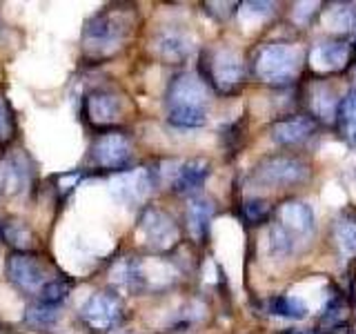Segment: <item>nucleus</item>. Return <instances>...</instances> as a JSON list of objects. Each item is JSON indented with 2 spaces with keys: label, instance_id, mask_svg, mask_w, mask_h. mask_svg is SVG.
I'll list each match as a JSON object with an SVG mask.
<instances>
[{
  "label": "nucleus",
  "instance_id": "obj_1",
  "mask_svg": "<svg viewBox=\"0 0 356 334\" xmlns=\"http://www.w3.org/2000/svg\"><path fill=\"white\" fill-rule=\"evenodd\" d=\"M136 14L127 5H114L98 11L83 29V51L92 61H105L118 54L129 40Z\"/></svg>",
  "mask_w": 356,
  "mask_h": 334
},
{
  "label": "nucleus",
  "instance_id": "obj_2",
  "mask_svg": "<svg viewBox=\"0 0 356 334\" xmlns=\"http://www.w3.org/2000/svg\"><path fill=\"white\" fill-rule=\"evenodd\" d=\"M209 85L203 76L183 72L167 87V118L176 127H200L207 122Z\"/></svg>",
  "mask_w": 356,
  "mask_h": 334
},
{
  "label": "nucleus",
  "instance_id": "obj_3",
  "mask_svg": "<svg viewBox=\"0 0 356 334\" xmlns=\"http://www.w3.org/2000/svg\"><path fill=\"white\" fill-rule=\"evenodd\" d=\"M316 230L314 212L303 200H285L276 209V221L270 232L272 241V254L285 256L289 254L296 243H305Z\"/></svg>",
  "mask_w": 356,
  "mask_h": 334
},
{
  "label": "nucleus",
  "instance_id": "obj_4",
  "mask_svg": "<svg viewBox=\"0 0 356 334\" xmlns=\"http://www.w3.org/2000/svg\"><path fill=\"white\" fill-rule=\"evenodd\" d=\"M303 65V51L292 42H270L256 51L254 74L265 85L285 87L296 81V76Z\"/></svg>",
  "mask_w": 356,
  "mask_h": 334
},
{
  "label": "nucleus",
  "instance_id": "obj_5",
  "mask_svg": "<svg viewBox=\"0 0 356 334\" xmlns=\"http://www.w3.org/2000/svg\"><path fill=\"white\" fill-rule=\"evenodd\" d=\"M203 81L211 85L218 94H232L245 83V63L229 47L209 49L203 56Z\"/></svg>",
  "mask_w": 356,
  "mask_h": 334
},
{
  "label": "nucleus",
  "instance_id": "obj_6",
  "mask_svg": "<svg viewBox=\"0 0 356 334\" xmlns=\"http://www.w3.org/2000/svg\"><path fill=\"white\" fill-rule=\"evenodd\" d=\"M254 181L267 187H292L300 185L309 178V163L300 156L292 154H274L254 167Z\"/></svg>",
  "mask_w": 356,
  "mask_h": 334
},
{
  "label": "nucleus",
  "instance_id": "obj_7",
  "mask_svg": "<svg viewBox=\"0 0 356 334\" xmlns=\"http://www.w3.org/2000/svg\"><path fill=\"white\" fill-rule=\"evenodd\" d=\"M7 278L22 292L40 294L54 274L51 265L33 252H14L7 261Z\"/></svg>",
  "mask_w": 356,
  "mask_h": 334
},
{
  "label": "nucleus",
  "instance_id": "obj_8",
  "mask_svg": "<svg viewBox=\"0 0 356 334\" xmlns=\"http://www.w3.org/2000/svg\"><path fill=\"white\" fill-rule=\"evenodd\" d=\"M138 232L143 243L152 252H170L181 241L176 221L159 207H147L138 218Z\"/></svg>",
  "mask_w": 356,
  "mask_h": 334
},
{
  "label": "nucleus",
  "instance_id": "obj_9",
  "mask_svg": "<svg viewBox=\"0 0 356 334\" xmlns=\"http://www.w3.org/2000/svg\"><path fill=\"white\" fill-rule=\"evenodd\" d=\"M156 185V176L149 167H134V170H125L111 176L109 181V192L120 205H140L147 200L152 189Z\"/></svg>",
  "mask_w": 356,
  "mask_h": 334
},
{
  "label": "nucleus",
  "instance_id": "obj_10",
  "mask_svg": "<svg viewBox=\"0 0 356 334\" xmlns=\"http://www.w3.org/2000/svg\"><path fill=\"white\" fill-rule=\"evenodd\" d=\"M131 161V141L122 132H103L92 145V163L98 170L125 172Z\"/></svg>",
  "mask_w": 356,
  "mask_h": 334
},
{
  "label": "nucleus",
  "instance_id": "obj_11",
  "mask_svg": "<svg viewBox=\"0 0 356 334\" xmlns=\"http://www.w3.org/2000/svg\"><path fill=\"white\" fill-rule=\"evenodd\" d=\"M122 317H125V308H122L120 299L109 292H96L89 296L81 308L83 323L94 332H109L116 326H120Z\"/></svg>",
  "mask_w": 356,
  "mask_h": 334
},
{
  "label": "nucleus",
  "instance_id": "obj_12",
  "mask_svg": "<svg viewBox=\"0 0 356 334\" xmlns=\"http://www.w3.org/2000/svg\"><path fill=\"white\" fill-rule=\"evenodd\" d=\"M83 114L92 127L109 129L120 120L122 103L114 92H109V89H103V87H96L83 100Z\"/></svg>",
  "mask_w": 356,
  "mask_h": 334
},
{
  "label": "nucleus",
  "instance_id": "obj_13",
  "mask_svg": "<svg viewBox=\"0 0 356 334\" xmlns=\"http://www.w3.org/2000/svg\"><path fill=\"white\" fill-rule=\"evenodd\" d=\"M352 49L345 40H323L309 51V70L314 74L327 76L343 72L350 65Z\"/></svg>",
  "mask_w": 356,
  "mask_h": 334
},
{
  "label": "nucleus",
  "instance_id": "obj_14",
  "mask_svg": "<svg viewBox=\"0 0 356 334\" xmlns=\"http://www.w3.org/2000/svg\"><path fill=\"white\" fill-rule=\"evenodd\" d=\"M154 51L161 61L170 65L185 63L194 51V40L189 33L176 27H165L154 36Z\"/></svg>",
  "mask_w": 356,
  "mask_h": 334
},
{
  "label": "nucleus",
  "instance_id": "obj_15",
  "mask_svg": "<svg viewBox=\"0 0 356 334\" xmlns=\"http://www.w3.org/2000/svg\"><path fill=\"white\" fill-rule=\"evenodd\" d=\"M316 132V120L305 114H289L272 125V138L285 148H296L309 141Z\"/></svg>",
  "mask_w": 356,
  "mask_h": 334
},
{
  "label": "nucleus",
  "instance_id": "obj_16",
  "mask_svg": "<svg viewBox=\"0 0 356 334\" xmlns=\"http://www.w3.org/2000/svg\"><path fill=\"white\" fill-rule=\"evenodd\" d=\"M31 181V165L25 154L0 159V196H16L25 192Z\"/></svg>",
  "mask_w": 356,
  "mask_h": 334
},
{
  "label": "nucleus",
  "instance_id": "obj_17",
  "mask_svg": "<svg viewBox=\"0 0 356 334\" xmlns=\"http://www.w3.org/2000/svg\"><path fill=\"white\" fill-rule=\"evenodd\" d=\"M339 105H341V100L337 98L334 87H330L327 83L318 81L307 87V107L314 120L334 122L339 114Z\"/></svg>",
  "mask_w": 356,
  "mask_h": 334
},
{
  "label": "nucleus",
  "instance_id": "obj_18",
  "mask_svg": "<svg viewBox=\"0 0 356 334\" xmlns=\"http://www.w3.org/2000/svg\"><path fill=\"white\" fill-rule=\"evenodd\" d=\"M207 176H209V163L205 159H192L178 165L172 185L178 194H192L203 187Z\"/></svg>",
  "mask_w": 356,
  "mask_h": 334
},
{
  "label": "nucleus",
  "instance_id": "obj_19",
  "mask_svg": "<svg viewBox=\"0 0 356 334\" xmlns=\"http://www.w3.org/2000/svg\"><path fill=\"white\" fill-rule=\"evenodd\" d=\"M332 241L343 259H354L356 256V214L354 212H343L332 223Z\"/></svg>",
  "mask_w": 356,
  "mask_h": 334
},
{
  "label": "nucleus",
  "instance_id": "obj_20",
  "mask_svg": "<svg viewBox=\"0 0 356 334\" xmlns=\"http://www.w3.org/2000/svg\"><path fill=\"white\" fill-rule=\"evenodd\" d=\"M111 278H114V283L120 289H125V292H129V294L145 292L143 263L138 259H131V256L120 259L114 267H111Z\"/></svg>",
  "mask_w": 356,
  "mask_h": 334
},
{
  "label": "nucleus",
  "instance_id": "obj_21",
  "mask_svg": "<svg viewBox=\"0 0 356 334\" xmlns=\"http://www.w3.org/2000/svg\"><path fill=\"white\" fill-rule=\"evenodd\" d=\"M214 203H211L209 198L205 196H194L192 200H189V205H187V230L189 234L200 241V239H205V234L209 230V223L211 218H214Z\"/></svg>",
  "mask_w": 356,
  "mask_h": 334
},
{
  "label": "nucleus",
  "instance_id": "obj_22",
  "mask_svg": "<svg viewBox=\"0 0 356 334\" xmlns=\"http://www.w3.org/2000/svg\"><path fill=\"white\" fill-rule=\"evenodd\" d=\"M321 18L332 33H352L356 29V3H334L323 9Z\"/></svg>",
  "mask_w": 356,
  "mask_h": 334
},
{
  "label": "nucleus",
  "instance_id": "obj_23",
  "mask_svg": "<svg viewBox=\"0 0 356 334\" xmlns=\"http://www.w3.org/2000/svg\"><path fill=\"white\" fill-rule=\"evenodd\" d=\"M337 125H339L341 136L348 143L356 145V87L350 89V94L345 98H341Z\"/></svg>",
  "mask_w": 356,
  "mask_h": 334
},
{
  "label": "nucleus",
  "instance_id": "obj_24",
  "mask_svg": "<svg viewBox=\"0 0 356 334\" xmlns=\"http://www.w3.org/2000/svg\"><path fill=\"white\" fill-rule=\"evenodd\" d=\"M9 248H14L16 252H31L33 245V232L27 223L22 221H9L3 225V234H0Z\"/></svg>",
  "mask_w": 356,
  "mask_h": 334
},
{
  "label": "nucleus",
  "instance_id": "obj_25",
  "mask_svg": "<svg viewBox=\"0 0 356 334\" xmlns=\"http://www.w3.org/2000/svg\"><path fill=\"white\" fill-rule=\"evenodd\" d=\"M267 312L272 317H283V319H305L307 317V305L296 296H274L267 301Z\"/></svg>",
  "mask_w": 356,
  "mask_h": 334
},
{
  "label": "nucleus",
  "instance_id": "obj_26",
  "mask_svg": "<svg viewBox=\"0 0 356 334\" xmlns=\"http://www.w3.org/2000/svg\"><path fill=\"white\" fill-rule=\"evenodd\" d=\"M72 287L74 283L72 281H67L65 276H54L51 281L42 287V292H40V301L42 303H49V305H56L58 308L63 301L70 296L72 292Z\"/></svg>",
  "mask_w": 356,
  "mask_h": 334
},
{
  "label": "nucleus",
  "instance_id": "obj_27",
  "mask_svg": "<svg viewBox=\"0 0 356 334\" xmlns=\"http://www.w3.org/2000/svg\"><path fill=\"white\" fill-rule=\"evenodd\" d=\"M348 321V303L341 294H337L332 301L327 310L323 312V319H321V328H327V330H337L341 326H345Z\"/></svg>",
  "mask_w": 356,
  "mask_h": 334
},
{
  "label": "nucleus",
  "instance_id": "obj_28",
  "mask_svg": "<svg viewBox=\"0 0 356 334\" xmlns=\"http://www.w3.org/2000/svg\"><path fill=\"white\" fill-rule=\"evenodd\" d=\"M56 319H58V308L49 305V303H42V301L29 305L27 312H25V321L33 328H47Z\"/></svg>",
  "mask_w": 356,
  "mask_h": 334
},
{
  "label": "nucleus",
  "instance_id": "obj_29",
  "mask_svg": "<svg viewBox=\"0 0 356 334\" xmlns=\"http://www.w3.org/2000/svg\"><path fill=\"white\" fill-rule=\"evenodd\" d=\"M270 205H267V200H261V198H250L243 203V216L245 221L250 223V225H261L267 218H270Z\"/></svg>",
  "mask_w": 356,
  "mask_h": 334
},
{
  "label": "nucleus",
  "instance_id": "obj_30",
  "mask_svg": "<svg viewBox=\"0 0 356 334\" xmlns=\"http://www.w3.org/2000/svg\"><path fill=\"white\" fill-rule=\"evenodd\" d=\"M16 134V120H14V111H11L7 98L0 94V145L9 143Z\"/></svg>",
  "mask_w": 356,
  "mask_h": 334
},
{
  "label": "nucleus",
  "instance_id": "obj_31",
  "mask_svg": "<svg viewBox=\"0 0 356 334\" xmlns=\"http://www.w3.org/2000/svg\"><path fill=\"white\" fill-rule=\"evenodd\" d=\"M281 334H316V332H307V330H283Z\"/></svg>",
  "mask_w": 356,
  "mask_h": 334
},
{
  "label": "nucleus",
  "instance_id": "obj_32",
  "mask_svg": "<svg viewBox=\"0 0 356 334\" xmlns=\"http://www.w3.org/2000/svg\"><path fill=\"white\" fill-rule=\"evenodd\" d=\"M0 234H3V225H0Z\"/></svg>",
  "mask_w": 356,
  "mask_h": 334
},
{
  "label": "nucleus",
  "instance_id": "obj_33",
  "mask_svg": "<svg viewBox=\"0 0 356 334\" xmlns=\"http://www.w3.org/2000/svg\"><path fill=\"white\" fill-rule=\"evenodd\" d=\"M354 78H356V67H354Z\"/></svg>",
  "mask_w": 356,
  "mask_h": 334
}]
</instances>
